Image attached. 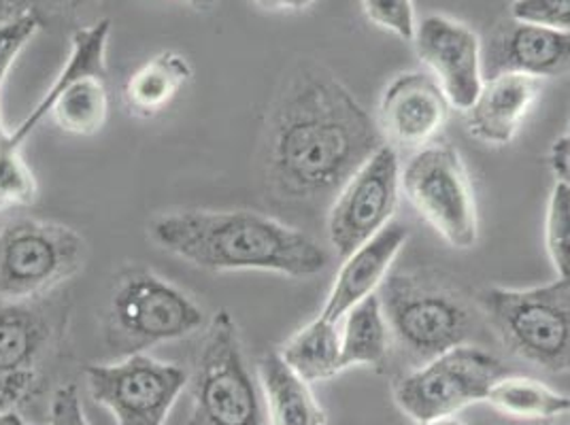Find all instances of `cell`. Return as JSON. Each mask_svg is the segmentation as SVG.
<instances>
[{"instance_id": "obj_12", "label": "cell", "mask_w": 570, "mask_h": 425, "mask_svg": "<svg viewBox=\"0 0 570 425\" xmlns=\"http://www.w3.org/2000/svg\"><path fill=\"white\" fill-rule=\"evenodd\" d=\"M401 175L399 151L383 142L336 191L328 238L338 258H347L392 224L403 191Z\"/></svg>"}, {"instance_id": "obj_29", "label": "cell", "mask_w": 570, "mask_h": 425, "mask_svg": "<svg viewBox=\"0 0 570 425\" xmlns=\"http://www.w3.org/2000/svg\"><path fill=\"white\" fill-rule=\"evenodd\" d=\"M49 425H90L75 385H62L56 389L49 408Z\"/></svg>"}, {"instance_id": "obj_11", "label": "cell", "mask_w": 570, "mask_h": 425, "mask_svg": "<svg viewBox=\"0 0 570 425\" xmlns=\"http://www.w3.org/2000/svg\"><path fill=\"white\" fill-rule=\"evenodd\" d=\"M190 373L151 355H124L111 364L86 368L92 401L105 406L118 425H167L168 415L188 387Z\"/></svg>"}, {"instance_id": "obj_17", "label": "cell", "mask_w": 570, "mask_h": 425, "mask_svg": "<svg viewBox=\"0 0 570 425\" xmlns=\"http://www.w3.org/2000/svg\"><path fill=\"white\" fill-rule=\"evenodd\" d=\"M541 92V79L528 75L502 72L488 77L473 105L464 111L469 135L492 147L515 141L523 119L539 102Z\"/></svg>"}, {"instance_id": "obj_10", "label": "cell", "mask_w": 570, "mask_h": 425, "mask_svg": "<svg viewBox=\"0 0 570 425\" xmlns=\"http://www.w3.org/2000/svg\"><path fill=\"white\" fill-rule=\"evenodd\" d=\"M511 375L499 357L481 347L460 345L392 383V398L415 424L455 417L466 406L485 402L492 385Z\"/></svg>"}, {"instance_id": "obj_16", "label": "cell", "mask_w": 570, "mask_h": 425, "mask_svg": "<svg viewBox=\"0 0 570 425\" xmlns=\"http://www.w3.org/2000/svg\"><path fill=\"white\" fill-rule=\"evenodd\" d=\"M48 317L28 303L0 300V406L26 401L48 354Z\"/></svg>"}, {"instance_id": "obj_26", "label": "cell", "mask_w": 570, "mask_h": 425, "mask_svg": "<svg viewBox=\"0 0 570 425\" xmlns=\"http://www.w3.org/2000/svg\"><path fill=\"white\" fill-rule=\"evenodd\" d=\"M364 16L381 30L392 32L403 41H413L417 18L413 0H362Z\"/></svg>"}, {"instance_id": "obj_20", "label": "cell", "mask_w": 570, "mask_h": 425, "mask_svg": "<svg viewBox=\"0 0 570 425\" xmlns=\"http://www.w3.org/2000/svg\"><path fill=\"white\" fill-rule=\"evenodd\" d=\"M191 79V65L179 51H163L132 72L124 86V105L135 118L160 116Z\"/></svg>"}, {"instance_id": "obj_3", "label": "cell", "mask_w": 570, "mask_h": 425, "mask_svg": "<svg viewBox=\"0 0 570 425\" xmlns=\"http://www.w3.org/2000/svg\"><path fill=\"white\" fill-rule=\"evenodd\" d=\"M392 345L417 368L460 345H469L476 330L479 308L441 275L430 270H401L381 284Z\"/></svg>"}, {"instance_id": "obj_25", "label": "cell", "mask_w": 570, "mask_h": 425, "mask_svg": "<svg viewBox=\"0 0 570 425\" xmlns=\"http://www.w3.org/2000/svg\"><path fill=\"white\" fill-rule=\"evenodd\" d=\"M37 198V179L22 149L0 147V209L26 207Z\"/></svg>"}, {"instance_id": "obj_4", "label": "cell", "mask_w": 570, "mask_h": 425, "mask_svg": "<svg viewBox=\"0 0 570 425\" xmlns=\"http://www.w3.org/2000/svg\"><path fill=\"white\" fill-rule=\"evenodd\" d=\"M475 305L507 354L549 375L570 377V281L483 287Z\"/></svg>"}, {"instance_id": "obj_13", "label": "cell", "mask_w": 570, "mask_h": 425, "mask_svg": "<svg viewBox=\"0 0 570 425\" xmlns=\"http://www.w3.org/2000/svg\"><path fill=\"white\" fill-rule=\"evenodd\" d=\"M415 49L428 72L436 79L453 109L466 111L485 81L481 39L475 30L450 16H426L417 22Z\"/></svg>"}, {"instance_id": "obj_34", "label": "cell", "mask_w": 570, "mask_h": 425, "mask_svg": "<svg viewBox=\"0 0 570 425\" xmlns=\"http://www.w3.org/2000/svg\"><path fill=\"white\" fill-rule=\"evenodd\" d=\"M0 425H30L16 408L0 411Z\"/></svg>"}, {"instance_id": "obj_24", "label": "cell", "mask_w": 570, "mask_h": 425, "mask_svg": "<svg viewBox=\"0 0 570 425\" xmlns=\"http://www.w3.org/2000/svg\"><path fill=\"white\" fill-rule=\"evenodd\" d=\"M546 247L558 279L570 281V188L560 181L547 202Z\"/></svg>"}, {"instance_id": "obj_8", "label": "cell", "mask_w": 570, "mask_h": 425, "mask_svg": "<svg viewBox=\"0 0 570 425\" xmlns=\"http://www.w3.org/2000/svg\"><path fill=\"white\" fill-rule=\"evenodd\" d=\"M88 256L75 228L39 217H11L0 224V300L30 303L69 281Z\"/></svg>"}, {"instance_id": "obj_36", "label": "cell", "mask_w": 570, "mask_h": 425, "mask_svg": "<svg viewBox=\"0 0 570 425\" xmlns=\"http://www.w3.org/2000/svg\"><path fill=\"white\" fill-rule=\"evenodd\" d=\"M184 2H188L191 7H212V4H215V0H184Z\"/></svg>"}, {"instance_id": "obj_27", "label": "cell", "mask_w": 570, "mask_h": 425, "mask_svg": "<svg viewBox=\"0 0 570 425\" xmlns=\"http://www.w3.org/2000/svg\"><path fill=\"white\" fill-rule=\"evenodd\" d=\"M39 28H41V22L35 13H28L20 20L0 24V90H2V83L11 71L13 62L18 60V56L30 43V39L37 34Z\"/></svg>"}, {"instance_id": "obj_18", "label": "cell", "mask_w": 570, "mask_h": 425, "mask_svg": "<svg viewBox=\"0 0 570 425\" xmlns=\"http://www.w3.org/2000/svg\"><path fill=\"white\" fill-rule=\"evenodd\" d=\"M406 238L409 233L404 226L390 224L377 237L371 238L357 247L354 254L343 258V266L334 277L333 287L320 315L331 322H341L345 313L356 307L357 303L377 294L381 284L390 275L392 264L403 251Z\"/></svg>"}, {"instance_id": "obj_33", "label": "cell", "mask_w": 570, "mask_h": 425, "mask_svg": "<svg viewBox=\"0 0 570 425\" xmlns=\"http://www.w3.org/2000/svg\"><path fill=\"white\" fill-rule=\"evenodd\" d=\"M266 11H305L315 0H254Z\"/></svg>"}, {"instance_id": "obj_5", "label": "cell", "mask_w": 570, "mask_h": 425, "mask_svg": "<svg viewBox=\"0 0 570 425\" xmlns=\"http://www.w3.org/2000/svg\"><path fill=\"white\" fill-rule=\"evenodd\" d=\"M186 389L190 402L181 425H266L258 375L228 310L207 322Z\"/></svg>"}, {"instance_id": "obj_35", "label": "cell", "mask_w": 570, "mask_h": 425, "mask_svg": "<svg viewBox=\"0 0 570 425\" xmlns=\"http://www.w3.org/2000/svg\"><path fill=\"white\" fill-rule=\"evenodd\" d=\"M415 425H466L455 417H441V419H428V422H417Z\"/></svg>"}, {"instance_id": "obj_22", "label": "cell", "mask_w": 570, "mask_h": 425, "mask_svg": "<svg viewBox=\"0 0 570 425\" xmlns=\"http://www.w3.org/2000/svg\"><path fill=\"white\" fill-rule=\"evenodd\" d=\"M279 354L309 383L328 380L345 370L338 322H331L322 315L311 319L301 330L294 332L279 347Z\"/></svg>"}, {"instance_id": "obj_1", "label": "cell", "mask_w": 570, "mask_h": 425, "mask_svg": "<svg viewBox=\"0 0 570 425\" xmlns=\"http://www.w3.org/2000/svg\"><path fill=\"white\" fill-rule=\"evenodd\" d=\"M383 142L350 88L328 69L303 62L268 107L264 175L282 200L317 202L343 188Z\"/></svg>"}, {"instance_id": "obj_30", "label": "cell", "mask_w": 570, "mask_h": 425, "mask_svg": "<svg viewBox=\"0 0 570 425\" xmlns=\"http://www.w3.org/2000/svg\"><path fill=\"white\" fill-rule=\"evenodd\" d=\"M96 0H35L32 13L43 22L46 18H71L77 16L81 9H88Z\"/></svg>"}, {"instance_id": "obj_15", "label": "cell", "mask_w": 570, "mask_h": 425, "mask_svg": "<svg viewBox=\"0 0 570 425\" xmlns=\"http://www.w3.org/2000/svg\"><path fill=\"white\" fill-rule=\"evenodd\" d=\"M483 77L518 72L534 79H558L570 75V32L523 22L500 20L481 43Z\"/></svg>"}, {"instance_id": "obj_6", "label": "cell", "mask_w": 570, "mask_h": 425, "mask_svg": "<svg viewBox=\"0 0 570 425\" xmlns=\"http://www.w3.org/2000/svg\"><path fill=\"white\" fill-rule=\"evenodd\" d=\"M111 20L77 28L71 37V53L46 96L35 105L24 121L11 130L9 142L24 145L30 135L51 119L62 132L95 137L109 119L107 90V48Z\"/></svg>"}, {"instance_id": "obj_32", "label": "cell", "mask_w": 570, "mask_h": 425, "mask_svg": "<svg viewBox=\"0 0 570 425\" xmlns=\"http://www.w3.org/2000/svg\"><path fill=\"white\" fill-rule=\"evenodd\" d=\"M35 0H0V24L20 20L32 13Z\"/></svg>"}, {"instance_id": "obj_2", "label": "cell", "mask_w": 570, "mask_h": 425, "mask_svg": "<svg viewBox=\"0 0 570 425\" xmlns=\"http://www.w3.org/2000/svg\"><path fill=\"white\" fill-rule=\"evenodd\" d=\"M147 235L154 245L207 273H273L311 279L328 268L326 249L303 230L258 211L179 209L160 212Z\"/></svg>"}, {"instance_id": "obj_9", "label": "cell", "mask_w": 570, "mask_h": 425, "mask_svg": "<svg viewBox=\"0 0 570 425\" xmlns=\"http://www.w3.org/2000/svg\"><path fill=\"white\" fill-rule=\"evenodd\" d=\"M401 186L411 207L450 247H475V188L460 151L450 142H430L415 151L404 165Z\"/></svg>"}, {"instance_id": "obj_21", "label": "cell", "mask_w": 570, "mask_h": 425, "mask_svg": "<svg viewBox=\"0 0 570 425\" xmlns=\"http://www.w3.org/2000/svg\"><path fill=\"white\" fill-rule=\"evenodd\" d=\"M343 368L371 366L381 368L387 362L392 334L381 307L380 294H373L357 303L338 322Z\"/></svg>"}, {"instance_id": "obj_28", "label": "cell", "mask_w": 570, "mask_h": 425, "mask_svg": "<svg viewBox=\"0 0 570 425\" xmlns=\"http://www.w3.org/2000/svg\"><path fill=\"white\" fill-rule=\"evenodd\" d=\"M511 16L523 22L570 32V0H515Z\"/></svg>"}, {"instance_id": "obj_31", "label": "cell", "mask_w": 570, "mask_h": 425, "mask_svg": "<svg viewBox=\"0 0 570 425\" xmlns=\"http://www.w3.org/2000/svg\"><path fill=\"white\" fill-rule=\"evenodd\" d=\"M549 165H551L556 179L570 188V119L564 135L551 145Z\"/></svg>"}, {"instance_id": "obj_23", "label": "cell", "mask_w": 570, "mask_h": 425, "mask_svg": "<svg viewBox=\"0 0 570 425\" xmlns=\"http://www.w3.org/2000/svg\"><path fill=\"white\" fill-rule=\"evenodd\" d=\"M485 402L504 417L523 422H549L570 413V396H564L537 378L504 375L499 378Z\"/></svg>"}, {"instance_id": "obj_14", "label": "cell", "mask_w": 570, "mask_h": 425, "mask_svg": "<svg viewBox=\"0 0 570 425\" xmlns=\"http://www.w3.org/2000/svg\"><path fill=\"white\" fill-rule=\"evenodd\" d=\"M452 109V102L430 72H399L381 92V137L396 151H420L436 141Z\"/></svg>"}, {"instance_id": "obj_19", "label": "cell", "mask_w": 570, "mask_h": 425, "mask_svg": "<svg viewBox=\"0 0 570 425\" xmlns=\"http://www.w3.org/2000/svg\"><path fill=\"white\" fill-rule=\"evenodd\" d=\"M266 425H326L328 415L315 398L309 380L301 377L279 349L261 357L256 366Z\"/></svg>"}, {"instance_id": "obj_7", "label": "cell", "mask_w": 570, "mask_h": 425, "mask_svg": "<svg viewBox=\"0 0 570 425\" xmlns=\"http://www.w3.org/2000/svg\"><path fill=\"white\" fill-rule=\"evenodd\" d=\"M207 326L188 291L142 266L124 268L107 303V338L126 355L188 338Z\"/></svg>"}]
</instances>
